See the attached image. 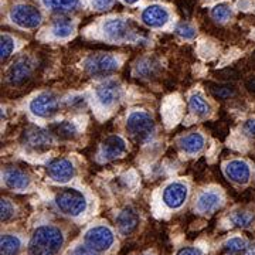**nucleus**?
Here are the masks:
<instances>
[{"label":"nucleus","instance_id":"7","mask_svg":"<svg viewBox=\"0 0 255 255\" xmlns=\"http://www.w3.org/2000/svg\"><path fill=\"white\" fill-rule=\"evenodd\" d=\"M9 16L11 23L23 30L37 28L43 21V16H41L40 10L36 9L34 6L26 4V3L14 4L10 10Z\"/></svg>","mask_w":255,"mask_h":255},{"label":"nucleus","instance_id":"3","mask_svg":"<svg viewBox=\"0 0 255 255\" xmlns=\"http://www.w3.org/2000/svg\"><path fill=\"white\" fill-rule=\"evenodd\" d=\"M127 132L137 143L149 142L156 132L155 119L145 111H132L127 118Z\"/></svg>","mask_w":255,"mask_h":255},{"label":"nucleus","instance_id":"22","mask_svg":"<svg viewBox=\"0 0 255 255\" xmlns=\"http://www.w3.org/2000/svg\"><path fill=\"white\" fill-rule=\"evenodd\" d=\"M189 108L197 118H207L211 114V107L200 91L193 92L189 97Z\"/></svg>","mask_w":255,"mask_h":255},{"label":"nucleus","instance_id":"39","mask_svg":"<svg viewBox=\"0 0 255 255\" xmlns=\"http://www.w3.org/2000/svg\"><path fill=\"white\" fill-rule=\"evenodd\" d=\"M246 87L250 90V91L254 92L255 94V78H253V80H248L246 84Z\"/></svg>","mask_w":255,"mask_h":255},{"label":"nucleus","instance_id":"23","mask_svg":"<svg viewBox=\"0 0 255 255\" xmlns=\"http://www.w3.org/2000/svg\"><path fill=\"white\" fill-rule=\"evenodd\" d=\"M74 31H75V21L70 18H58L50 28V33L55 40H67L73 36Z\"/></svg>","mask_w":255,"mask_h":255},{"label":"nucleus","instance_id":"37","mask_svg":"<svg viewBox=\"0 0 255 255\" xmlns=\"http://www.w3.org/2000/svg\"><path fill=\"white\" fill-rule=\"evenodd\" d=\"M243 132L246 133L247 136L255 137V118L247 119L243 125Z\"/></svg>","mask_w":255,"mask_h":255},{"label":"nucleus","instance_id":"27","mask_svg":"<svg viewBox=\"0 0 255 255\" xmlns=\"http://www.w3.org/2000/svg\"><path fill=\"white\" fill-rule=\"evenodd\" d=\"M210 94L216 100H228L236 94V88L231 84H219V82H210L209 85Z\"/></svg>","mask_w":255,"mask_h":255},{"label":"nucleus","instance_id":"18","mask_svg":"<svg viewBox=\"0 0 255 255\" xmlns=\"http://www.w3.org/2000/svg\"><path fill=\"white\" fill-rule=\"evenodd\" d=\"M1 177H3L4 186L11 190H26L31 183L28 174L17 167H6Z\"/></svg>","mask_w":255,"mask_h":255},{"label":"nucleus","instance_id":"2","mask_svg":"<svg viewBox=\"0 0 255 255\" xmlns=\"http://www.w3.org/2000/svg\"><path fill=\"white\" fill-rule=\"evenodd\" d=\"M101 31L104 37L118 44L132 43L137 38L136 28L130 18L110 17L101 24Z\"/></svg>","mask_w":255,"mask_h":255},{"label":"nucleus","instance_id":"13","mask_svg":"<svg viewBox=\"0 0 255 255\" xmlns=\"http://www.w3.org/2000/svg\"><path fill=\"white\" fill-rule=\"evenodd\" d=\"M140 20L146 27L163 28L170 21V11L162 4H149L143 9Z\"/></svg>","mask_w":255,"mask_h":255},{"label":"nucleus","instance_id":"28","mask_svg":"<svg viewBox=\"0 0 255 255\" xmlns=\"http://www.w3.org/2000/svg\"><path fill=\"white\" fill-rule=\"evenodd\" d=\"M210 14H211V17L214 18L217 23H226L227 20L233 17L234 11H233V7L228 4L227 1H220V3L214 4L211 7Z\"/></svg>","mask_w":255,"mask_h":255},{"label":"nucleus","instance_id":"1","mask_svg":"<svg viewBox=\"0 0 255 255\" xmlns=\"http://www.w3.org/2000/svg\"><path fill=\"white\" fill-rule=\"evenodd\" d=\"M64 244L63 231L55 226H41L28 241L30 255H55Z\"/></svg>","mask_w":255,"mask_h":255},{"label":"nucleus","instance_id":"26","mask_svg":"<svg viewBox=\"0 0 255 255\" xmlns=\"http://www.w3.org/2000/svg\"><path fill=\"white\" fill-rule=\"evenodd\" d=\"M21 248V241L17 236L4 234L0 240V253L1 255H16Z\"/></svg>","mask_w":255,"mask_h":255},{"label":"nucleus","instance_id":"24","mask_svg":"<svg viewBox=\"0 0 255 255\" xmlns=\"http://www.w3.org/2000/svg\"><path fill=\"white\" fill-rule=\"evenodd\" d=\"M50 130L53 132V135L55 137H58L61 140H73V139L78 136V128L71 121L57 122L51 127Z\"/></svg>","mask_w":255,"mask_h":255},{"label":"nucleus","instance_id":"20","mask_svg":"<svg viewBox=\"0 0 255 255\" xmlns=\"http://www.w3.org/2000/svg\"><path fill=\"white\" fill-rule=\"evenodd\" d=\"M179 146H180L183 153H186V155H197L204 149L206 139L199 132H191L189 135H184L183 137H180Z\"/></svg>","mask_w":255,"mask_h":255},{"label":"nucleus","instance_id":"25","mask_svg":"<svg viewBox=\"0 0 255 255\" xmlns=\"http://www.w3.org/2000/svg\"><path fill=\"white\" fill-rule=\"evenodd\" d=\"M43 6L50 11L55 13H68L78 7L80 0H41Z\"/></svg>","mask_w":255,"mask_h":255},{"label":"nucleus","instance_id":"4","mask_svg":"<svg viewBox=\"0 0 255 255\" xmlns=\"http://www.w3.org/2000/svg\"><path fill=\"white\" fill-rule=\"evenodd\" d=\"M54 203L57 209L70 217H78L87 210V199L84 193L73 187H67L58 191L55 194Z\"/></svg>","mask_w":255,"mask_h":255},{"label":"nucleus","instance_id":"30","mask_svg":"<svg viewBox=\"0 0 255 255\" xmlns=\"http://www.w3.org/2000/svg\"><path fill=\"white\" fill-rule=\"evenodd\" d=\"M0 41H1V44H0V57H1V61H6L10 55L13 54V51L16 48V41L7 33H3L1 34Z\"/></svg>","mask_w":255,"mask_h":255},{"label":"nucleus","instance_id":"40","mask_svg":"<svg viewBox=\"0 0 255 255\" xmlns=\"http://www.w3.org/2000/svg\"><path fill=\"white\" fill-rule=\"evenodd\" d=\"M246 255H255V243L254 244H251V246L247 248Z\"/></svg>","mask_w":255,"mask_h":255},{"label":"nucleus","instance_id":"10","mask_svg":"<svg viewBox=\"0 0 255 255\" xmlns=\"http://www.w3.org/2000/svg\"><path fill=\"white\" fill-rule=\"evenodd\" d=\"M84 241L97 253H105L115 243L114 231L107 226H95L91 227L84 236Z\"/></svg>","mask_w":255,"mask_h":255},{"label":"nucleus","instance_id":"17","mask_svg":"<svg viewBox=\"0 0 255 255\" xmlns=\"http://www.w3.org/2000/svg\"><path fill=\"white\" fill-rule=\"evenodd\" d=\"M160 73H162V64L156 57H150V55L137 60L133 67L135 77L142 78V80H153L156 77H159Z\"/></svg>","mask_w":255,"mask_h":255},{"label":"nucleus","instance_id":"9","mask_svg":"<svg viewBox=\"0 0 255 255\" xmlns=\"http://www.w3.org/2000/svg\"><path fill=\"white\" fill-rule=\"evenodd\" d=\"M28 111L36 118H53L60 111V101L53 92H40L28 104Z\"/></svg>","mask_w":255,"mask_h":255},{"label":"nucleus","instance_id":"16","mask_svg":"<svg viewBox=\"0 0 255 255\" xmlns=\"http://www.w3.org/2000/svg\"><path fill=\"white\" fill-rule=\"evenodd\" d=\"M224 173L233 183L237 184H247L251 179V167L243 159H234L230 160L226 167H224Z\"/></svg>","mask_w":255,"mask_h":255},{"label":"nucleus","instance_id":"6","mask_svg":"<svg viewBox=\"0 0 255 255\" xmlns=\"http://www.w3.org/2000/svg\"><path fill=\"white\" fill-rule=\"evenodd\" d=\"M20 140L27 150L46 152L55 143V136L50 129L31 125L23 130Z\"/></svg>","mask_w":255,"mask_h":255},{"label":"nucleus","instance_id":"12","mask_svg":"<svg viewBox=\"0 0 255 255\" xmlns=\"http://www.w3.org/2000/svg\"><path fill=\"white\" fill-rule=\"evenodd\" d=\"M47 174L53 182L68 183L73 180L75 176V167L74 163L67 157H57L48 162L46 167Z\"/></svg>","mask_w":255,"mask_h":255},{"label":"nucleus","instance_id":"19","mask_svg":"<svg viewBox=\"0 0 255 255\" xmlns=\"http://www.w3.org/2000/svg\"><path fill=\"white\" fill-rule=\"evenodd\" d=\"M223 203V197L217 190H206L201 193L197 199V204L196 207L200 213H204V214H210L213 211H216L217 209H220Z\"/></svg>","mask_w":255,"mask_h":255},{"label":"nucleus","instance_id":"14","mask_svg":"<svg viewBox=\"0 0 255 255\" xmlns=\"http://www.w3.org/2000/svg\"><path fill=\"white\" fill-rule=\"evenodd\" d=\"M128 145L125 139L119 135H111L101 145L100 157L102 162H112L127 153Z\"/></svg>","mask_w":255,"mask_h":255},{"label":"nucleus","instance_id":"29","mask_svg":"<svg viewBox=\"0 0 255 255\" xmlns=\"http://www.w3.org/2000/svg\"><path fill=\"white\" fill-rule=\"evenodd\" d=\"M231 223L238 228H248L254 223V216L248 211H234L231 214Z\"/></svg>","mask_w":255,"mask_h":255},{"label":"nucleus","instance_id":"38","mask_svg":"<svg viewBox=\"0 0 255 255\" xmlns=\"http://www.w3.org/2000/svg\"><path fill=\"white\" fill-rule=\"evenodd\" d=\"M176 255H203L201 251L196 247H184Z\"/></svg>","mask_w":255,"mask_h":255},{"label":"nucleus","instance_id":"21","mask_svg":"<svg viewBox=\"0 0 255 255\" xmlns=\"http://www.w3.org/2000/svg\"><path fill=\"white\" fill-rule=\"evenodd\" d=\"M137 224H139V216L136 211L130 207L122 210L117 217V226H118L119 231L125 236L133 233L136 230Z\"/></svg>","mask_w":255,"mask_h":255},{"label":"nucleus","instance_id":"32","mask_svg":"<svg viewBox=\"0 0 255 255\" xmlns=\"http://www.w3.org/2000/svg\"><path fill=\"white\" fill-rule=\"evenodd\" d=\"M174 31H176L177 36L182 37L183 40H193L197 36V30L190 23H180V24H177L176 28H174Z\"/></svg>","mask_w":255,"mask_h":255},{"label":"nucleus","instance_id":"15","mask_svg":"<svg viewBox=\"0 0 255 255\" xmlns=\"http://www.w3.org/2000/svg\"><path fill=\"white\" fill-rule=\"evenodd\" d=\"M189 189L187 184L183 182L169 183L163 189V203L172 210H177L182 207L187 200Z\"/></svg>","mask_w":255,"mask_h":255},{"label":"nucleus","instance_id":"8","mask_svg":"<svg viewBox=\"0 0 255 255\" xmlns=\"http://www.w3.org/2000/svg\"><path fill=\"white\" fill-rule=\"evenodd\" d=\"M36 63L31 57L21 55L11 64L6 73V81L11 87H21L33 77Z\"/></svg>","mask_w":255,"mask_h":255},{"label":"nucleus","instance_id":"41","mask_svg":"<svg viewBox=\"0 0 255 255\" xmlns=\"http://www.w3.org/2000/svg\"><path fill=\"white\" fill-rule=\"evenodd\" d=\"M124 3H127V4H129V6H132V4H136L139 0H122Z\"/></svg>","mask_w":255,"mask_h":255},{"label":"nucleus","instance_id":"31","mask_svg":"<svg viewBox=\"0 0 255 255\" xmlns=\"http://www.w3.org/2000/svg\"><path fill=\"white\" fill-rule=\"evenodd\" d=\"M224 246H226V250H227V251L237 254V253H241V251H247L248 243H247L246 238L233 237L230 238V240H227Z\"/></svg>","mask_w":255,"mask_h":255},{"label":"nucleus","instance_id":"36","mask_svg":"<svg viewBox=\"0 0 255 255\" xmlns=\"http://www.w3.org/2000/svg\"><path fill=\"white\" fill-rule=\"evenodd\" d=\"M91 1H92L94 9L100 10V11H104V10L111 9L115 0H91Z\"/></svg>","mask_w":255,"mask_h":255},{"label":"nucleus","instance_id":"11","mask_svg":"<svg viewBox=\"0 0 255 255\" xmlns=\"http://www.w3.org/2000/svg\"><path fill=\"white\" fill-rule=\"evenodd\" d=\"M95 98L102 108H112L122 98V87L117 80H107L95 88Z\"/></svg>","mask_w":255,"mask_h":255},{"label":"nucleus","instance_id":"34","mask_svg":"<svg viewBox=\"0 0 255 255\" xmlns=\"http://www.w3.org/2000/svg\"><path fill=\"white\" fill-rule=\"evenodd\" d=\"M0 211H1V221H7L14 214V207L7 199H1V201H0Z\"/></svg>","mask_w":255,"mask_h":255},{"label":"nucleus","instance_id":"33","mask_svg":"<svg viewBox=\"0 0 255 255\" xmlns=\"http://www.w3.org/2000/svg\"><path fill=\"white\" fill-rule=\"evenodd\" d=\"M67 105L73 110L81 111L87 107V100L84 95H73L67 100Z\"/></svg>","mask_w":255,"mask_h":255},{"label":"nucleus","instance_id":"35","mask_svg":"<svg viewBox=\"0 0 255 255\" xmlns=\"http://www.w3.org/2000/svg\"><path fill=\"white\" fill-rule=\"evenodd\" d=\"M97 254H98L97 251H94L91 247H88L87 244H85V246L75 247L70 255H97Z\"/></svg>","mask_w":255,"mask_h":255},{"label":"nucleus","instance_id":"5","mask_svg":"<svg viewBox=\"0 0 255 255\" xmlns=\"http://www.w3.org/2000/svg\"><path fill=\"white\" fill-rule=\"evenodd\" d=\"M82 67H84V71L90 77L104 78L118 71L119 60L115 55L108 54V53H94L84 60Z\"/></svg>","mask_w":255,"mask_h":255}]
</instances>
